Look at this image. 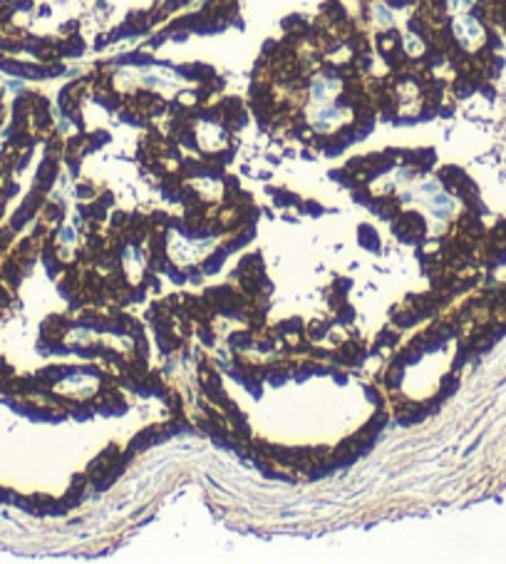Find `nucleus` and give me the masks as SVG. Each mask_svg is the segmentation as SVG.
<instances>
[{
	"label": "nucleus",
	"mask_w": 506,
	"mask_h": 564,
	"mask_svg": "<svg viewBox=\"0 0 506 564\" xmlns=\"http://www.w3.org/2000/svg\"><path fill=\"white\" fill-rule=\"evenodd\" d=\"M333 90H338V83L318 77V80H314V87H310V95H314V100L318 105H326L330 100V95H333Z\"/></svg>",
	"instance_id": "2"
},
{
	"label": "nucleus",
	"mask_w": 506,
	"mask_h": 564,
	"mask_svg": "<svg viewBox=\"0 0 506 564\" xmlns=\"http://www.w3.org/2000/svg\"><path fill=\"white\" fill-rule=\"evenodd\" d=\"M338 120H343V110H338L333 105H318L314 115H310V122H314L316 130H330Z\"/></svg>",
	"instance_id": "1"
}]
</instances>
